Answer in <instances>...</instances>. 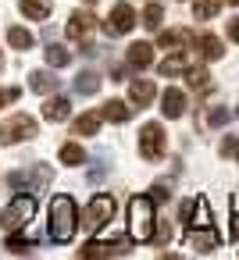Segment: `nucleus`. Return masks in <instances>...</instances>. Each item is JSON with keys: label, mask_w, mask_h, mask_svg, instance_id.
<instances>
[{"label": "nucleus", "mask_w": 239, "mask_h": 260, "mask_svg": "<svg viewBox=\"0 0 239 260\" xmlns=\"http://www.w3.org/2000/svg\"><path fill=\"white\" fill-rule=\"evenodd\" d=\"M47 64L50 68H68L72 64V50H65L61 43H50L47 47Z\"/></svg>", "instance_id": "24"}, {"label": "nucleus", "mask_w": 239, "mask_h": 260, "mask_svg": "<svg viewBox=\"0 0 239 260\" xmlns=\"http://www.w3.org/2000/svg\"><path fill=\"white\" fill-rule=\"evenodd\" d=\"M186 82L193 89H207L211 86V75H207V68H186Z\"/></svg>", "instance_id": "29"}, {"label": "nucleus", "mask_w": 239, "mask_h": 260, "mask_svg": "<svg viewBox=\"0 0 239 260\" xmlns=\"http://www.w3.org/2000/svg\"><path fill=\"white\" fill-rule=\"evenodd\" d=\"M221 8H225V0H193V18H196V22H207V18H214Z\"/></svg>", "instance_id": "19"}, {"label": "nucleus", "mask_w": 239, "mask_h": 260, "mask_svg": "<svg viewBox=\"0 0 239 260\" xmlns=\"http://www.w3.org/2000/svg\"><path fill=\"white\" fill-rule=\"evenodd\" d=\"M43 118L54 121V125H57V121H68V118H72V104H68L65 96H50V100L43 104Z\"/></svg>", "instance_id": "13"}, {"label": "nucleus", "mask_w": 239, "mask_h": 260, "mask_svg": "<svg viewBox=\"0 0 239 260\" xmlns=\"http://www.w3.org/2000/svg\"><path fill=\"white\" fill-rule=\"evenodd\" d=\"M221 153H225V157H235V153H239V139L225 136V143H221Z\"/></svg>", "instance_id": "33"}, {"label": "nucleus", "mask_w": 239, "mask_h": 260, "mask_svg": "<svg viewBox=\"0 0 239 260\" xmlns=\"http://www.w3.org/2000/svg\"><path fill=\"white\" fill-rule=\"evenodd\" d=\"M86 160V150L79 146V143H65L61 146V164H68V168H79Z\"/></svg>", "instance_id": "26"}, {"label": "nucleus", "mask_w": 239, "mask_h": 260, "mask_svg": "<svg viewBox=\"0 0 239 260\" xmlns=\"http://www.w3.org/2000/svg\"><path fill=\"white\" fill-rule=\"evenodd\" d=\"M235 157H239V153H235Z\"/></svg>", "instance_id": "40"}, {"label": "nucleus", "mask_w": 239, "mask_h": 260, "mask_svg": "<svg viewBox=\"0 0 239 260\" xmlns=\"http://www.w3.org/2000/svg\"><path fill=\"white\" fill-rule=\"evenodd\" d=\"M225 121H228V111H225V107H214V111L207 114V125H211V128H221Z\"/></svg>", "instance_id": "30"}, {"label": "nucleus", "mask_w": 239, "mask_h": 260, "mask_svg": "<svg viewBox=\"0 0 239 260\" xmlns=\"http://www.w3.org/2000/svg\"><path fill=\"white\" fill-rule=\"evenodd\" d=\"M33 246H36L33 235H8V242H4V249H11V253H33Z\"/></svg>", "instance_id": "28"}, {"label": "nucleus", "mask_w": 239, "mask_h": 260, "mask_svg": "<svg viewBox=\"0 0 239 260\" xmlns=\"http://www.w3.org/2000/svg\"><path fill=\"white\" fill-rule=\"evenodd\" d=\"M164 128L157 125V121H150V125H143V132H139V153L146 157V160H161L164 157Z\"/></svg>", "instance_id": "7"}, {"label": "nucleus", "mask_w": 239, "mask_h": 260, "mask_svg": "<svg viewBox=\"0 0 239 260\" xmlns=\"http://www.w3.org/2000/svg\"><path fill=\"white\" fill-rule=\"evenodd\" d=\"M97 89H100V75L97 72H79L75 75V93L79 96H93Z\"/></svg>", "instance_id": "21"}, {"label": "nucleus", "mask_w": 239, "mask_h": 260, "mask_svg": "<svg viewBox=\"0 0 239 260\" xmlns=\"http://www.w3.org/2000/svg\"><path fill=\"white\" fill-rule=\"evenodd\" d=\"M57 82H61V79H54L50 72H33V75H29V86H33L36 93H57Z\"/></svg>", "instance_id": "23"}, {"label": "nucleus", "mask_w": 239, "mask_h": 260, "mask_svg": "<svg viewBox=\"0 0 239 260\" xmlns=\"http://www.w3.org/2000/svg\"><path fill=\"white\" fill-rule=\"evenodd\" d=\"M232 239L239 242V210H235V217H232Z\"/></svg>", "instance_id": "36"}, {"label": "nucleus", "mask_w": 239, "mask_h": 260, "mask_svg": "<svg viewBox=\"0 0 239 260\" xmlns=\"http://www.w3.org/2000/svg\"><path fill=\"white\" fill-rule=\"evenodd\" d=\"M89 4H97V0H89Z\"/></svg>", "instance_id": "38"}, {"label": "nucleus", "mask_w": 239, "mask_h": 260, "mask_svg": "<svg viewBox=\"0 0 239 260\" xmlns=\"http://www.w3.org/2000/svg\"><path fill=\"white\" fill-rule=\"evenodd\" d=\"M129 100L139 104V107H146V104L154 100V82H150V79H132V86H129Z\"/></svg>", "instance_id": "16"}, {"label": "nucleus", "mask_w": 239, "mask_h": 260, "mask_svg": "<svg viewBox=\"0 0 239 260\" xmlns=\"http://www.w3.org/2000/svg\"><path fill=\"white\" fill-rule=\"evenodd\" d=\"M125 57H129V68H139V72H143V68L154 64V47H150V43H132Z\"/></svg>", "instance_id": "15"}, {"label": "nucleus", "mask_w": 239, "mask_h": 260, "mask_svg": "<svg viewBox=\"0 0 239 260\" xmlns=\"http://www.w3.org/2000/svg\"><path fill=\"white\" fill-rule=\"evenodd\" d=\"M114 217V196H104V192H97L89 203H86V210H82V228H89V232H100L107 221Z\"/></svg>", "instance_id": "5"}, {"label": "nucleus", "mask_w": 239, "mask_h": 260, "mask_svg": "<svg viewBox=\"0 0 239 260\" xmlns=\"http://www.w3.org/2000/svg\"><path fill=\"white\" fill-rule=\"evenodd\" d=\"M104 160H107V153H97V168H89V182H100L107 175V164Z\"/></svg>", "instance_id": "31"}, {"label": "nucleus", "mask_w": 239, "mask_h": 260, "mask_svg": "<svg viewBox=\"0 0 239 260\" xmlns=\"http://www.w3.org/2000/svg\"><path fill=\"white\" fill-rule=\"evenodd\" d=\"M161 22H164V8H161V4H146V8H143V25H146L150 32H157Z\"/></svg>", "instance_id": "27"}, {"label": "nucleus", "mask_w": 239, "mask_h": 260, "mask_svg": "<svg viewBox=\"0 0 239 260\" xmlns=\"http://www.w3.org/2000/svg\"><path fill=\"white\" fill-rule=\"evenodd\" d=\"M100 114H104V121H114V125H122V121H129V118H132V107H129L125 100H107Z\"/></svg>", "instance_id": "17"}, {"label": "nucleus", "mask_w": 239, "mask_h": 260, "mask_svg": "<svg viewBox=\"0 0 239 260\" xmlns=\"http://www.w3.org/2000/svg\"><path fill=\"white\" fill-rule=\"evenodd\" d=\"M157 72H161L164 79H171V75H182V72H186V57H182V54H168V57L157 64Z\"/></svg>", "instance_id": "25"}, {"label": "nucleus", "mask_w": 239, "mask_h": 260, "mask_svg": "<svg viewBox=\"0 0 239 260\" xmlns=\"http://www.w3.org/2000/svg\"><path fill=\"white\" fill-rule=\"evenodd\" d=\"M75 228H79V210H75V200L72 196H54L50 200V221H47V235L54 242H72L75 239Z\"/></svg>", "instance_id": "1"}, {"label": "nucleus", "mask_w": 239, "mask_h": 260, "mask_svg": "<svg viewBox=\"0 0 239 260\" xmlns=\"http://www.w3.org/2000/svg\"><path fill=\"white\" fill-rule=\"evenodd\" d=\"M235 114H239V111H235Z\"/></svg>", "instance_id": "39"}, {"label": "nucleus", "mask_w": 239, "mask_h": 260, "mask_svg": "<svg viewBox=\"0 0 239 260\" xmlns=\"http://www.w3.org/2000/svg\"><path fill=\"white\" fill-rule=\"evenodd\" d=\"M218 228L214 224H193L189 228V235H186V246L189 249H196V253H214L218 249Z\"/></svg>", "instance_id": "9"}, {"label": "nucleus", "mask_w": 239, "mask_h": 260, "mask_svg": "<svg viewBox=\"0 0 239 260\" xmlns=\"http://www.w3.org/2000/svg\"><path fill=\"white\" fill-rule=\"evenodd\" d=\"M100 121H104V114H100V111H89V114H82V118H75V125H72V132H75V136H97V128H100Z\"/></svg>", "instance_id": "18"}, {"label": "nucleus", "mask_w": 239, "mask_h": 260, "mask_svg": "<svg viewBox=\"0 0 239 260\" xmlns=\"http://www.w3.org/2000/svg\"><path fill=\"white\" fill-rule=\"evenodd\" d=\"M18 11L25 18H33V22H43V18H50L54 4H50V0H18Z\"/></svg>", "instance_id": "14"}, {"label": "nucleus", "mask_w": 239, "mask_h": 260, "mask_svg": "<svg viewBox=\"0 0 239 260\" xmlns=\"http://www.w3.org/2000/svg\"><path fill=\"white\" fill-rule=\"evenodd\" d=\"M132 25H136V11L129 4H114L107 22H104V32L107 36H125V32H132Z\"/></svg>", "instance_id": "8"}, {"label": "nucleus", "mask_w": 239, "mask_h": 260, "mask_svg": "<svg viewBox=\"0 0 239 260\" xmlns=\"http://www.w3.org/2000/svg\"><path fill=\"white\" fill-rule=\"evenodd\" d=\"M54 182V171L47 168V164H33V168H18V171H11L8 175V185L15 189V192H47V185Z\"/></svg>", "instance_id": "3"}, {"label": "nucleus", "mask_w": 239, "mask_h": 260, "mask_svg": "<svg viewBox=\"0 0 239 260\" xmlns=\"http://www.w3.org/2000/svg\"><path fill=\"white\" fill-rule=\"evenodd\" d=\"M36 136V121L29 114H15L0 125V146H15V143H25Z\"/></svg>", "instance_id": "6"}, {"label": "nucleus", "mask_w": 239, "mask_h": 260, "mask_svg": "<svg viewBox=\"0 0 239 260\" xmlns=\"http://www.w3.org/2000/svg\"><path fill=\"white\" fill-rule=\"evenodd\" d=\"M161 114H164L168 121H178V118L186 114V93L175 89V86H168V89L161 93Z\"/></svg>", "instance_id": "11"}, {"label": "nucleus", "mask_w": 239, "mask_h": 260, "mask_svg": "<svg viewBox=\"0 0 239 260\" xmlns=\"http://www.w3.org/2000/svg\"><path fill=\"white\" fill-rule=\"evenodd\" d=\"M33 214H36L33 192H29V196H15L4 210H0V228H4V232H18V228H25V224L33 221Z\"/></svg>", "instance_id": "4"}, {"label": "nucleus", "mask_w": 239, "mask_h": 260, "mask_svg": "<svg viewBox=\"0 0 239 260\" xmlns=\"http://www.w3.org/2000/svg\"><path fill=\"white\" fill-rule=\"evenodd\" d=\"M196 207H200V200H186V203H182V221H186V224H193Z\"/></svg>", "instance_id": "32"}, {"label": "nucleus", "mask_w": 239, "mask_h": 260, "mask_svg": "<svg viewBox=\"0 0 239 260\" xmlns=\"http://www.w3.org/2000/svg\"><path fill=\"white\" fill-rule=\"evenodd\" d=\"M8 100H18V89H0V107H4Z\"/></svg>", "instance_id": "34"}, {"label": "nucleus", "mask_w": 239, "mask_h": 260, "mask_svg": "<svg viewBox=\"0 0 239 260\" xmlns=\"http://www.w3.org/2000/svg\"><path fill=\"white\" fill-rule=\"evenodd\" d=\"M196 47H200V54H203L207 61H218V57L225 54V47H221L218 36H196Z\"/></svg>", "instance_id": "22"}, {"label": "nucleus", "mask_w": 239, "mask_h": 260, "mask_svg": "<svg viewBox=\"0 0 239 260\" xmlns=\"http://www.w3.org/2000/svg\"><path fill=\"white\" fill-rule=\"evenodd\" d=\"M129 235L136 242L154 239V196H132L129 200Z\"/></svg>", "instance_id": "2"}, {"label": "nucleus", "mask_w": 239, "mask_h": 260, "mask_svg": "<svg viewBox=\"0 0 239 260\" xmlns=\"http://www.w3.org/2000/svg\"><path fill=\"white\" fill-rule=\"evenodd\" d=\"M228 40H235V43H239V18H232V22H228Z\"/></svg>", "instance_id": "35"}, {"label": "nucleus", "mask_w": 239, "mask_h": 260, "mask_svg": "<svg viewBox=\"0 0 239 260\" xmlns=\"http://www.w3.org/2000/svg\"><path fill=\"white\" fill-rule=\"evenodd\" d=\"M225 4H235V8H239V0H225Z\"/></svg>", "instance_id": "37"}, {"label": "nucleus", "mask_w": 239, "mask_h": 260, "mask_svg": "<svg viewBox=\"0 0 239 260\" xmlns=\"http://www.w3.org/2000/svg\"><path fill=\"white\" fill-rule=\"evenodd\" d=\"M93 25H97V18H93L89 11H75V15L68 18V40H75V43H82V40H89V32H93Z\"/></svg>", "instance_id": "12"}, {"label": "nucleus", "mask_w": 239, "mask_h": 260, "mask_svg": "<svg viewBox=\"0 0 239 260\" xmlns=\"http://www.w3.org/2000/svg\"><path fill=\"white\" fill-rule=\"evenodd\" d=\"M125 253H129V239H111V242H89V246H82L79 256L97 260V256H125Z\"/></svg>", "instance_id": "10"}, {"label": "nucleus", "mask_w": 239, "mask_h": 260, "mask_svg": "<svg viewBox=\"0 0 239 260\" xmlns=\"http://www.w3.org/2000/svg\"><path fill=\"white\" fill-rule=\"evenodd\" d=\"M8 43H11L15 50H33L36 36H33L29 29H22V25H11V29H8Z\"/></svg>", "instance_id": "20"}]
</instances>
